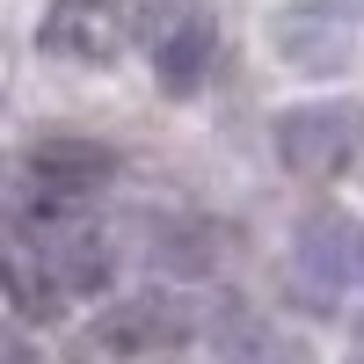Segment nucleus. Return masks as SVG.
Masks as SVG:
<instances>
[{"label":"nucleus","instance_id":"1","mask_svg":"<svg viewBox=\"0 0 364 364\" xmlns=\"http://www.w3.org/2000/svg\"><path fill=\"white\" fill-rule=\"evenodd\" d=\"M117 182V154L95 139H37L15 161V226L44 219H80L95 211V197Z\"/></svg>","mask_w":364,"mask_h":364},{"label":"nucleus","instance_id":"12","mask_svg":"<svg viewBox=\"0 0 364 364\" xmlns=\"http://www.w3.org/2000/svg\"><path fill=\"white\" fill-rule=\"evenodd\" d=\"M0 357H8V364H37V350H29V336H22V328L8 336V350H0Z\"/></svg>","mask_w":364,"mask_h":364},{"label":"nucleus","instance_id":"8","mask_svg":"<svg viewBox=\"0 0 364 364\" xmlns=\"http://www.w3.org/2000/svg\"><path fill=\"white\" fill-rule=\"evenodd\" d=\"M357 15L328 8V0H291V8L277 15V51L291 58L299 73H350L357 58Z\"/></svg>","mask_w":364,"mask_h":364},{"label":"nucleus","instance_id":"9","mask_svg":"<svg viewBox=\"0 0 364 364\" xmlns=\"http://www.w3.org/2000/svg\"><path fill=\"white\" fill-rule=\"evenodd\" d=\"M146 262H154L161 277L197 284L204 269L219 262V233H211L204 219H190V211H168V219H154V233H146Z\"/></svg>","mask_w":364,"mask_h":364},{"label":"nucleus","instance_id":"11","mask_svg":"<svg viewBox=\"0 0 364 364\" xmlns=\"http://www.w3.org/2000/svg\"><path fill=\"white\" fill-rule=\"evenodd\" d=\"M8 306H15V321H58L73 306V299L44 277V262L29 255L22 240H8Z\"/></svg>","mask_w":364,"mask_h":364},{"label":"nucleus","instance_id":"5","mask_svg":"<svg viewBox=\"0 0 364 364\" xmlns=\"http://www.w3.org/2000/svg\"><path fill=\"white\" fill-rule=\"evenodd\" d=\"M139 51L154 66L161 95H197L211 58H219V8L211 0H146Z\"/></svg>","mask_w":364,"mask_h":364},{"label":"nucleus","instance_id":"10","mask_svg":"<svg viewBox=\"0 0 364 364\" xmlns=\"http://www.w3.org/2000/svg\"><path fill=\"white\" fill-rule=\"evenodd\" d=\"M211 357H219V364H299L291 343L262 314H248V306H226L219 314V328H211Z\"/></svg>","mask_w":364,"mask_h":364},{"label":"nucleus","instance_id":"7","mask_svg":"<svg viewBox=\"0 0 364 364\" xmlns=\"http://www.w3.org/2000/svg\"><path fill=\"white\" fill-rule=\"evenodd\" d=\"M146 8L139 0H51L44 8V51L73 66H109L124 44H139Z\"/></svg>","mask_w":364,"mask_h":364},{"label":"nucleus","instance_id":"4","mask_svg":"<svg viewBox=\"0 0 364 364\" xmlns=\"http://www.w3.org/2000/svg\"><path fill=\"white\" fill-rule=\"evenodd\" d=\"M197 336V306L182 291H124L87 321V357L95 364H146V357H175Z\"/></svg>","mask_w":364,"mask_h":364},{"label":"nucleus","instance_id":"6","mask_svg":"<svg viewBox=\"0 0 364 364\" xmlns=\"http://www.w3.org/2000/svg\"><path fill=\"white\" fill-rule=\"evenodd\" d=\"M15 240L44 262V277L66 299H102L117 277V240L95 226V211L80 219H44V226H15Z\"/></svg>","mask_w":364,"mask_h":364},{"label":"nucleus","instance_id":"3","mask_svg":"<svg viewBox=\"0 0 364 364\" xmlns=\"http://www.w3.org/2000/svg\"><path fill=\"white\" fill-rule=\"evenodd\" d=\"M269 146H277V168L284 175H299V182H336L364 154V102H350V95L291 102V109L269 117Z\"/></svg>","mask_w":364,"mask_h":364},{"label":"nucleus","instance_id":"2","mask_svg":"<svg viewBox=\"0 0 364 364\" xmlns=\"http://www.w3.org/2000/svg\"><path fill=\"white\" fill-rule=\"evenodd\" d=\"M284 284L314 321H336L350 291H364V226L350 211H306V226L291 233Z\"/></svg>","mask_w":364,"mask_h":364},{"label":"nucleus","instance_id":"13","mask_svg":"<svg viewBox=\"0 0 364 364\" xmlns=\"http://www.w3.org/2000/svg\"><path fill=\"white\" fill-rule=\"evenodd\" d=\"M343 364H364V343H357V350H350V357H343Z\"/></svg>","mask_w":364,"mask_h":364}]
</instances>
